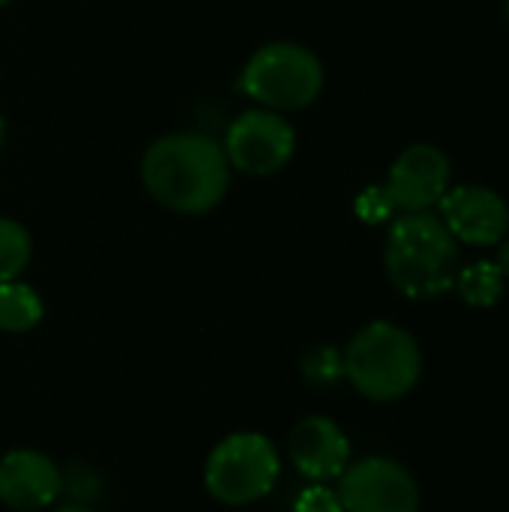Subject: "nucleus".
Wrapping results in <instances>:
<instances>
[{"instance_id":"nucleus-1","label":"nucleus","mask_w":509,"mask_h":512,"mask_svg":"<svg viewBox=\"0 0 509 512\" xmlns=\"http://www.w3.org/2000/svg\"><path fill=\"white\" fill-rule=\"evenodd\" d=\"M147 192L168 210L207 213L228 189V156L207 138L177 132L159 138L141 162Z\"/></svg>"},{"instance_id":"nucleus-23","label":"nucleus","mask_w":509,"mask_h":512,"mask_svg":"<svg viewBox=\"0 0 509 512\" xmlns=\"http://www.w3.org/2000/svg\"><path fill=\"white\" fill-rule=\"evenodd\" d=\"M0 3H9V0H0Z\"/></svg>"},{"instance_id":"nucleus-8","label":"nucleus","mask_w":509,"mask_h":512,"mask_svg":"<svg viewBox=\"0 0 509 512\" xmlns=\"http://www.w3.org/2000/svg\"><path fill=\"white\" fill-rule=\"evenodd\" d=\"M294 129L273 111L240 114L225 141V156L246 174H273L294 153Z\"/></svg>"},{"instance_id":"nucleus-18","label":"nucleus","mask_w":509,"mask_h":512,"mask_svg":"<svg viewBox=\"0 0 509 512\" xmlns=\"http://www.w3.org/2000/svg\"><path fill=\"white\" fill-rule=\"evenodd\" d=\"M63 489H69L72 504H87V498L99 492V480L87 465H72L69 477H63Z\"/></svg>"},{"instance_id":"nucleus-20","label":"nucleus","mask_w":509,"mask_h":512,"mask_svg":"<svg viewBox=\"0 0 509 512\" xmlns=\"http://www.w3.org/2000/svg\"><path fill=\"white\" fill-rule=\"evenodd\" d=\"M54 512H93L87 504H66V507H60V510Z\"/></svg>"},{"instance_id":"nucleus-19","label":"nucleus","mask_w":509,"mask_h":512,"mask_svg":"<svg viewBox=\"0 0 509 512\" xmlns=\"http://www.w3.org/2000/svg\"><path fill=\"white\" fill-rule=\"evenodd\" d=\"M495 264L501 267V273L509 279V231H507V237L498 243V258H495Z\"/></svg>"},{"instance_id":"nucleus-4","label":"nucleus","mask_w":509,"mask_h":512,"mask_svg":"<svg viewBox=\"0 0 509 512\" xmlns=\"http://www.w3.org/2000/svg\"><path fill=\"white\" fill-rule=\"evenodd\" d=\"M279 471V450L267 435L234 432L210 450L204 462V486L219 504L246 507L273 492Z\"/></svg>"},{"instance_id":"nucleus-16","label":"nucleus","mask_w":509,"mask_h":512,"mask_svg":"<svg viewBox=\"0 0 509 512\" xmlns=\"http://www.w3.org/2000/svg\"><path fill=\"white\" fill-rule=\"evenodd\" d=\"M294 512H345L342 510V501L333 489L315 483L309 489L300 492V498L294 501Z\"/></svg>"},{"instance_id":"nucleus-3","label":"nucleus","mask_w":509,"mask_h":512,"mask_svg":"<svg viewBox=\"0 0 509 512\" xmlns=\"http://www.w3.org/2000/svg\"><path fill=\"white\" fill-rule=\"evenodd\" d=\"M342 363L354 390L363 399L381 405L405 399L423 375V354L417 339L390 321H372L354 333Z\"/></svg>"},{"instance_id":"nucleus-15","label":"nucleus","mask_w":509,"mask_h":512,"mask_svg":"<svg viewBox=\"0 0 509 512\" xmlns=\"http://www.w3.org/2000/svg\"><path fill=\"white\" fill-rule=\"evenodd\" d=\"M306 378L312 384H333L345 375V363H342V354H336L333 348H318L309 354L306 360Z\"/></svg>"},{"instance_id":"nucleus-10","label":"nucleus","mask_w":509,"mask_h":512,"mask_svg":"<svg viewBox=\"0 0 509 512\" xmlns=\"http://www.w3.org/2000/svg\"><path fill=\"white\" fill-rule=\"evenodd\" d=\"M63 495L60 468L39 450H9L0 459V501L9 510H48Z\"/></svg>"},{"instance_id":"nucleus-14","label":"nucleus","mask_w":509,"mask_h":512,"mask_svg":"<svg viewBox=\"0 0 509 512\" xmlns=\"http://www.w3.org/2000/svg\"><path fill=\"white\" fill-rule=\"evenodd\" d=\"M30 261V234L12 222L0 219V282H12L24 273Z\"/></svg>"},{"instance_id":"nucleus-5","label":"nucleus","mask_w":509,"mask_h":512,"mask_svg":"<svg viewBox=\"0 0 509 512\" xmlns=\"http://www.w3.org/2000/svg\"><path fill=\"white\" fill-rule=\"evenodd\" d=\"M243 90L267 108H306L321 96L324 69L321 60L294 42H273L255 51L243 69Z\"/></svg>"},{"instance_id":"nucleus-21","label":"nucleus","mask_w":509,"mask_h":512,"mask_svg":"<svg viewBox=\"0 0 509 512\" xmlns=\"http://www.w3.org/2000/svg\"><path fill=\"white\" fill-rule=\"evenodd\" d=\"M504 15H507V24H509V0L504 3Z\"/></svg>"},{"instance_id":"nucleus-2","label":"nucleus","mask_w":509,"mask_h":512,"mask_svg":"<svg viewBox=\"0 0 509 512\" xmlns=\"http://www.w3.org/2000/svg\"><path fill=\"white\" fill-rule=\"evenodd\" d=\"M459 240L450 234L441 216L405 213L393 222L384 264L393 288L408 300H435L456 285L462 270Z\"/></svg>"},{"instance_id":"nucleus-12","label":"nucleus","mask_w":509,"mask_h":512,"mask_svg":"<svg viewBox=\"0 0 509 512\" xmlns=\"http://www.w3.org/2000/svg\"><path fill=\"white\" fill-rule=\"evenodd\" d=\"M459 297L474 306V309H492L495 303H501L504 288H507V276L501 273V267L495 261H474L471 267H462L456 276Z\"/></svg>"},{"instance_id":"nucleus-6","label":"nucleus","mask_w":509,"mask_h":512,"mask_svg":"<svg viewBox=\"0 0 509 512\" xmlns=\"http://www.w3.org/2000/svg\"><path fill=\"white\" fill-rule=\"evenodd\" d=\"M345 512H420V489L405 465L369 456L348 465L336 489Z\"/></svg>"},{"instance_id":"nucleus-11","label":"nucleus","mask_w":509,"mask_h":512,"mask_svg":"<svg viewBox=\"0 0 509 512\" xmlns=\"http://www.w3.org/2000/svg\"><path fill=\"white\" fill-rule=\"evenodd\" d=\"M288 453L294 468L312 480H339L351 462V441L330 417H306L288 435Z\"/></svg>"},{"instance_id":"nucleus-7","label":"nucleus","mask_w":509,"mask_h":512,"mask_svg":"<svg viewBox=\"0 0 509 512\" xmlns=\"http://www.w3.org/2000/svg\"><path fill=\"white\" fill-rule=\"evenodd\" d=\"M450 156L438 144H411L399 153L384 183V192L393 210L402 213H423L450 189Z\"/></svg>"},{"instance_id":"nucleus-22","label":"nucleus","mask_w":509,"mask_h":512,"mask_svg":"<svg viewBox=\"0 0 509 512\" xmlns=\"http://www.w3.org/2000/svg\"><path fill=\"white\" fill-rule=\"evenodd\" d=\"M0 144H3V120H0Z\"/></svg>"},{"instance_id":"nucleus-17","label":"nucleus","mask_w":509,"mask_h":512,"mask_svg":"<svg viewBox=\"0 0 509 512\" xmlns=\"http://www.w3.org/2000/svg\"><path fill=\"white\" fill-rule=\"evenodd\" d=\"M396 210H393V204H390V198H387V192H384V186H372V189H366L360 198H357V216L363 219V222H384V219H390Z\"/></svg>"},{"instance_id":"nucleus-9","label":"nucleus","mask_w":509,"mask_h":512,"mask_svg":"<svg viewBox=\"0 0 509 512\" xmlns=\"http://www.w3.org/2000/svg\"><path fill=\"white\" fill-rule=\"evenodd\" d=\"M441 219L459 243L468 246H498L509 231V204L501 192L462 183L450 186L441 198Z\"/></svg>"},{"instance_id":"nucleus-13","label":"nucleus","mask_w":509,"mask_h":512,"mask_svg":"<svg viewBox=\"0 0 509 512\" xmlns=\"http://www.w3.org/2000/svg\"><path fill=\"white\" fill-rule=\"evenodd\" d=\"M42 300L24 282H0V330L27 333L42 321Z\"/></svg>"}]
</instances>
